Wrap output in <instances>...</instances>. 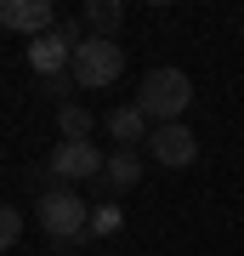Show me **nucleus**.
I'll return each instance as SVG.
<instances>
[{
    "instance_id": "obj_1",
    "label": "nucleus",
    "mask_w": 244,
    "mask_h": 256,
    "mask_svg": "<svg viewBox=\"0 0 244 256\" xmlns=\"http://www.w3.org/2000/svg\"><path fill=\"white\" fill-rule=\"evenodd\" d=\"M193 102V80L182 68H148L142 92H136V108L148 114V126H176Z\"/></svg>"
},
{
    "instance_id": "obj_2",
    "label": "nucleus",
    "mask_w": 244,
    "mask_h": 256,
    "mask_svg": "<svg viewBox=\"0 0 244 256\" xmlns=\"http://www.w3.org/2000/svg\"><path fill=\"white\" fill-rule=\"evenodd\" d=\"M40 228L51 234V245H74L91 234V210L74 188H45L40 194Z\"/></svg>"
},
{
    "instance_id": "obj_3",
    "label": "nucleus",
    "mask_w": 244,
    "mask_h": 256,
    "mask_svg": "<svg viewBox=\"0 0 244 256\" xmlns=\"http://www.w3.org/2000/svg\"><path fill=\"white\" fill-rule=\"evenodd\" d=\"M85 40H91L85 23H80V18H63L51 34H40L34 46H28V63H34L40 80H45V74H68V68H74V52H80Z\"/></svg>"
},
{
    "instance_id": "obj_4",
    "label": "nucleus",
    "mask_w": 244,
    "mask_h": 256,
    "mask_svg": "<svg viewBox=\"0 0 244 256\" xmlns=\"http://www.w3.org/2000/svg\"><path fill=\"white\" fill-rule=\"evenodd\" d=\"M74 86H85V92H108V86L125 74V46H114V40H97L91 34L80 52H74Z\"/></svg>"
},
{
    "instance_id": "obj_5",
    "label": "nucleus",
    "mask_w": 244,
    "mask_h": 256,
    "mask_svg": "<svg viewBox=\"0 0 244 256\" xmlns=\"http://www.w3.org/2000/svg\"><path fill=\"white\" fill-rule=\"evenodd\" d=\"M102 171H108V154H102L91 137L51 148V176H57V182H85V176H102Z\"/></svg>"
},
{
    "instance_id": "obj_6",
    "label": "nucleus",
    "mask_w": 244,
    "mask_h": 256,
    "mask_svg": "<svg viewBox=\"0 0 244 256\" xmlns=\"http://www.w3.org/2000/svg\"><path fill=\"white\" fill-rule=\"evenodd\" d=\"M148 154H154V165H171V171H182V165L199 160V137H193L188 126H154V137H148Z\"/></svg>"
},
{
    "instance_id": "obj_7",
    "label": "nucleus",
    "mask_w": 244,
    "mask_h": 256,
    "mask_svg": "<svg viewBox=\"0 0 244 256\" xmlns=\"http://www.w3.org/2000/svg\"><path fill=\"white\" fill-rule=\"evenodd\" d=\"M0 23L40 40V34L57 28V12H51V0H0Z\"/></svg>"
},
{
    "instance_id": "obj_8",
    "label": "nucleus",
    "mask_w": 244,
    "mask_h": 256,
    "mask_svg": "<svg viewBox=\"0 0 244 256\" xmlns=\"http://www.w3.org/2000/svg\"><path fill=\"white\" fill-rule=\"evenodd\" d=\"M108 137L119 148H142L148 137H154V126H148V114L136 108V102H125V108H108Z\"/></svg>"
},
{
    "instance_id": "obj_9",
    "label": "nucleus",
    "mask_w": 244,
    "mask_h": 256,
    "mask_svg": "<svg viewBox=\"0 0 244 256\" xmlns=\"http://www.w3.org/2000/svg\"><path fill=\"white\" fill-rule=\"evenodd\" d=\"M102 176H108V194H131L136 182H142V154H136V148H114Z\"/></svg>"
},
{
    "instance_id": "obj_10",
    "label": "nucleus",
    "mask_w": 244,
    "mask_h": 256,
    "mask_svg": "<svg viewBox=\"0 0 244 256\" xmlns=\"http://www.w3.org/2000/svg\"><path fill=\"white\" fill-rule=\"evenodd\" d=\"M80 23H85V28H91L97 40H114V28L125 23V6H119V0H85Z\"/></svg>"
},
{
    "instance_id": "obj_11",
    "label": "nucleus",
    "mask_w": 244,
    "mask_h": 256,
    "mask_svg": "<svg viewBox=\"0 0 244 256\" xmlns=\"http://www.w3.org/2000/svg\"><path fill=\"white\" fill-rule=\"evenodd\" d=\"M57 131H63V142H85L91 114L80 108V102H63V108H57Z\"/></svg>"
},
{
    "instance_id": "obj_12",
    "label": "nucleus",
    "mask_w": 244,
    "mask_h": 256,
    "mask_svg": "<svg viewBox=\"0 0 244 256\" xmlns=\"http://www.w3.org/2000/svg\"><path fill=\"white\" fill-rule=\"evenodd\" d=\"M91 234H97V239H108V234H119V205H114V200L91 210Z\"/></svg>"
},
{
    "instance_id": "obj_13",
    "label": "nucleus",
    "mask_w": 244,
    "mask_h": 256,
    "mask_svg": "<svg viewBox=\"0 0 244 256\" xmlns=\"http://www.w3.org/2000/svg\"><path fill=\"white\" fill-rule=\"evenodd\" d=\"M17 234H23L17 205H0V250H11V245H17Z\"/></svg>"
},
{
    "instance_id": "obj_14",
    "label": "nucleus",
    "mask_w": 244,
    "mask_h": 256,
    "mask_svg": "<svg viewBox=\"0 0 244 256\" xmlns=\"http://www.w3.org/2000/svg\"><path fill=\"white\" fill-rule=\"evenodd\" d=\"M40 92H45V97H57V108H63L68 92H74V74H45V80H40Z\"/></svg>"
},
{
    "instance_id": "obj_15",
    "label": "nucleus",
    "mask_w": 244,
    "mask_h": 256,
    "mask_svg": "<svg viewBox=\"0 0 244 256\" xmlns=\"http://www.w3.org/2000/svg\"><path fill=\"white\" fill-rule=\"evenodd\" d=\"M0 34H6V23H0Z\"/></svg>"
}]
</instances>
